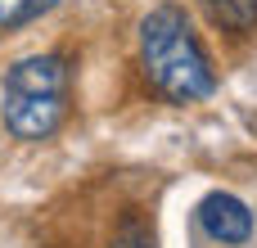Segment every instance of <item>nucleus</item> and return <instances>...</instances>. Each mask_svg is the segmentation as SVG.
Here are the masks:
<instances>
[{
    "label": "nucleus",
    "instance_id": "f257e3e1",
    "mask_svg": "<svg viewBox=\"0 0 257 248\" xmlns=\"http://www.w3.org/2000/svg\"><path fill=\"white\" fill-rule=\"evenodd\" d=\"M136 59L145 86L167 104H199L217 90V68L181 5H154L136 27Z\"/></svg>",
    "mask_w": 257,
    "mask_h": 248
},
{
    "label": "nucleus",
    "instance_id": "f03ea898",
    "mask_svg": "<svg viewBox=\"0 0 257 248\" xmlns=\"http://www.w3.org/2000/svg\"><path fill=\"white\" fill-rule=\"evenodd\" d=\"M68 95H72V72H68L63 54L50 50V54H27V59L9 63L5 99H0L5 131L23 145L50 140L68 122Z\"/></svg>",
    "mask_w": 257,
    "mask_h": 248
},
{
    "label": "nucleus",
    "instance_id": "7ed1b4c3",
    "mask_svg": "<svg viewBox=\"0 0 257 248\" xmlns=\"http://www.w3.org/2000/svg\"><path fill=\"white\" fill-rule=\"evenodd\" d=\"M199 226L208 230V239L217 244H248L253 235V212L239 194L230 190H212L203 203H199Z\"/></svg>",
    "mask_w": 257,
    "mask_h": 248
},
{
    "label": "nucleus",
    "instance_id": "20e7f679",
    "mask_svg": "<svg viewBox=\"0 0 257 248\" xmlns=\"http://www.w3.org/2000/svg\"><path fill=\"white\" fill-rule=\"evenodd\" d=\"M208 23L226 36H253L257 32V0H199Z\"/></svg>",
    "mask_w": 257,
    "mask_h": 248
},
{
    "label": "nucleus",
    "instance_id": "39448f33",
    "mask_svg": "<svg viewBox=\"0 0 257 248\" xmlns=\"http://www.w3.org/2000/svg\"><path fill=\"white\" fill-rule=\"evenodd\" d=\"M108 248H158V239H154V226L140 212H122L113 235H108Z\"/></svg>",
    "mask_w": 257,
    "mask_h": 248
},
{
    "label": "nucleus",
    "instance_id": "423d86ee",
    "mask_svg": "<svg viewBox=\"0 0 257 248\" xmlns=\"http://www.w3.org/2000/svg\"><path fill=\"white\" fill-rule=\"evenodd\" d=\"M59 0H0V32H14V27H27L36 23L41 14H50Z\"/></svg>",
    "mask_w": 257,
    "mask_h": 248
}]
</instances>
